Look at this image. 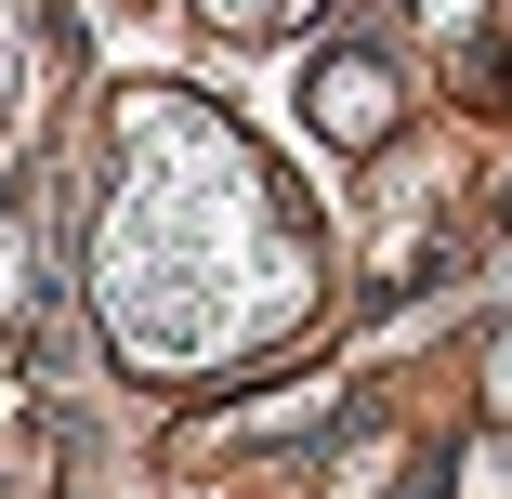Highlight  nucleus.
<instances>
[{"mask_svg": "<svg viewBox=\"0 0 512 499\" xmlns=\"http://www.w3.org/2000/svg\"><path fill=\"white\" fill-rule=\"evenodd\" d=\"M316 119L368 145V132H381V66H316Z\"/></svg>", "mask_w": 512, "mask_h": 499, "instance_id": "nucleus-1", "label": "nucleus"}, {"mask_svg": "<svg viewBox=\"0 0 512 499\" xmlns=\"http://www.w3.org/2000/svg\"><path fill=\"white\" fill-rule=\"evenodd\" d=\"M211 14H224V27H276V14H289V0H211Z\"/></svg>", "mask_w": 512, "mask_h": 499, "instance_id": "nucleus-2", "label": "nucleus"}]
</instances>
